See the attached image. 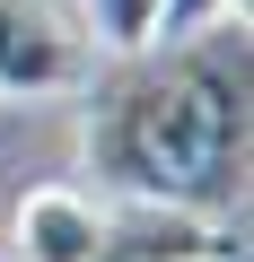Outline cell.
I'll use <instances>...</instances> for the list:
<instances>
[{
	"instance_id": "3957f363",
	"label": "cell",
	"mask_w": 254,
	"mask_h": 262,
	"mask_svg": "<svg viewBox=\"0 0 254 262\" xmlns=\"http://www.w3.org/2000/svg\"><path fill=\"white\" fill-rule=\"evenodd\" d=\"M96 262H237L228 219L175 201H114L96 219Z\"/></svg>"
},
{
	"instance_id": "6da1fadb",
	"label": "cell",
	"mask_w": 254,
	"mask_h": 262,
	"mask_svg": "<svg viewBox=\"0 0 254 262\" xmlns=\"http://www.w3.org/2000/svg\"><path fill=\"white\" fill-rule=\"evenodd\" d=\"M79 158L114 201L228 210L245 192V61L184 44L158 70H123L79 122Z\"/></svg>"
},
{
	"instance_id": "277c9868",
	"label": "cell",
	"mask_w": 254,
	"mask_h": 262,
	"mask_svg": "<svg viewBox=\"0 0 254 262\" xmlns=\"http://www.w3.org/2000/svg\"><path fill=\"white\" fill-rule=\"evenodd\" d=\"M96 201L79 184H35L9 210V253L18 262H96Z\"/></svg>"
},
{
	"instance_id": "5b68a950",
	"label": "cell",
	"mask_w": 254,
	"mask_h": 262,
	"mask_svg": "<svg viewBox=\"0 0 254 262\" xmlns=\"http://www.w3.org/2000/svg\"><path fill=\"white\" fill-rule=\"evenodd\" d=\"M88 9V44H105V53H149L158 44V0H79Z\"/></svg>"
},
{
	"instance_id": "8992f818",
	"label": "cell",
	"mask_w": 254,
	"mask_h": 262,
	"mask_svg": "<svg viewBox=\"0 0 254 262\" xmlns=\"http://www.w3.org/2000/svg\"><path fill=\"white\" fill-rule=\"evenodd\" d=\"M228 9H245V0H158V44H193L210 18H228Z\"/></svg>"
},
{
	"instance_id": "7a4b0ae2",
	"label": "cell",
	"mask_w": 254,
	"mask_h": 262,
	"mask_svg": "<svg viewBox=\"0 0 254 262\" xmlns=\"http://www.w3.org/2000/svg\"><path fill=\"white\" fill-rule=\"evenodd\" d=\"M96 44L62 27L44 0H0V96L35 105V96H88Z\"/></svg>"
}]
</instances>
